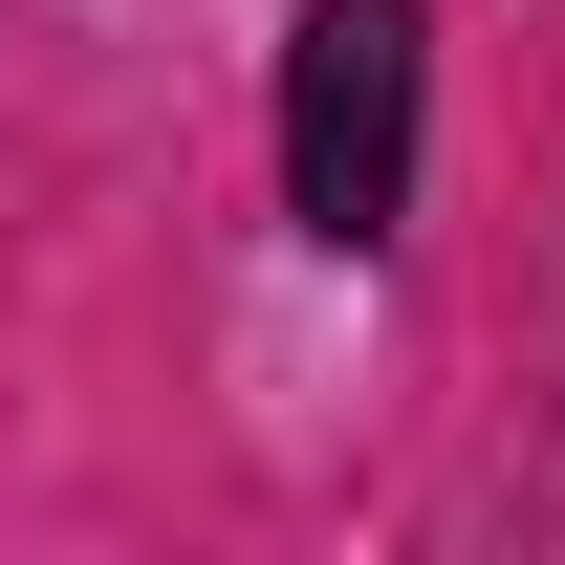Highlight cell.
Returning <instances> with one entry per match:
<instances>
[{"label":"cell","instance_id":"6da1fadb","mask_svg":"<svg viewBox=\"0 0 565 565\" xmlns=\"http://www.w3.org/2000/svg\"><path fill=\"white\" fill-rule=\"evenodd\" d=\"M414 152H435V0H305L282 44V217L370 262L414 239Z\"/></svg>","mask_w":565,"mask_h":565}]
</instances>
